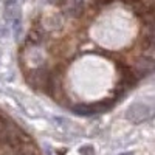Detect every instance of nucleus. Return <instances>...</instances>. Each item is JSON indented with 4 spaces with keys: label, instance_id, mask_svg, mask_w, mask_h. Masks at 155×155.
<instances>
[{
    "label": "nucleus",
    "instance_id": "5",
    "mask_svg": "<svg viewBox=\"0 0 155 155\" xmlns=\"http://www.w3.org/2000/svg\"><path fill=\"white\" fill-rule=\"evenodd\" d=\"M120 155H134V152H121Z\"/></svg>",
    "mask_w": 155,
    "mask_h": 155
},
{
    "label": "nucleus",
    "instance_id": "4",
    "mask_svg": "<svg viewBox=\"0 0 155 155\" xmlns=\"http://www.w3.org/2000/svg\"><path fill=\"white\" fill-rule=\"evenodd\" d=\"M81 153L82 155H93V147L92 146H84V147H81Z\"/></svg>",
    "mask_w": 155,
    "mask_h": 155
},
{
    "label": "nucleus",
    "instance_id": "2",
    "mask_svg": "<svg viewBox=\"0 0 155 155\" xmlns=\"http://www.w3.org/2000/svg\"><path fill=\"white\" fill-rule=\"evenodd\" d=\"M0 155H42L34 138L0 109Z\"/></svg>",
    "mask_w": 155,
    "mask_h": 155
},
{
    "label": "nucleus",
    "instance_id": "1",
    "mask_svg": "<svg viewBox=\"0 0 155 155\" xmlns=\"http://www.w3.org/2000/svg\"><path fill=\"white\" fill-rule=\"evenodd\" d=\"M27 84L79 116L155 71V0H50L19 48Z\"/></svg>",
    "mask_w": 155,
    "mask_h": 155
},
{
    "label": "nucleus",
    "instance_id": "3",
    "mask_svg": "<svg viewBox=\"0 0 155 155\" xmlns=\"http://www.w3.org/2000/svg\"><path fill=\"white\" fill-rule=\"evenodd\" d=\"M126 116H127L129 121L138 124V123L146 121L149 116H150V109H149L146 104H141V102H138V104H134V106H130V107L127 109Z\"/></svg>",
    "mask_w": 155,
    "mask_h": 155
}]
</instances>
